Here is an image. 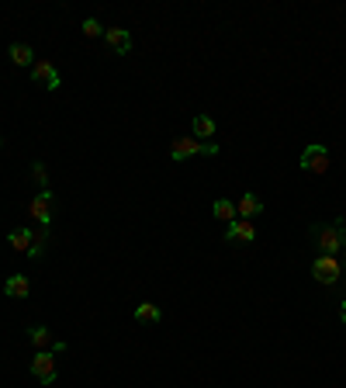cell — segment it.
Listing matches in <instances>:
<instances>
[{
  "label": "cell",
  "mask_w": 346,
  "mask_h": 388,
  "mask_svg": "<svg viewBox=\"0 0 346 388\" xmlns=\"http://www.w3.org/2000/svg\"><path fill=\"white\" fill-rule=\"evenodd\" d=\"M311 277H315L318 284H336V281L343 277V264H339V257H325V253H318V257L311 260Z\"/></svg>",
  "instance_id": "obj_3"
},
{
  "label": "cell",
  "mask_w": 346,
  "mask_h": 388,
  "mask_svg": "<svg viewBox=\"0 0 346 388\" xmlns=\"http://www.w3.org/2000/svg\"><path fill=\"white\" fill-rule=\"evenodd\" d=\"M260 212H263V201H260L253 191H246V194L236 201V215H239V219H249V222H256V215H260Z\"/></svg>",
  "instance_id": "obj_9"
},
{
  "label": "cell",
  "mask_w": 346,
  "mask_h": 388,
  "mask_svg": "<svg viewBox=\"0 0 346 388\" xmlns=\"http://www.w3.org/2000/svg\"><path fill=\"white\" fill-rule=\"evenodd\" d=\"M4 295H8V298H28V295H32V281H28L25 274H11V277L4 281Z\"/></svg>",
  "instance_id": "obj_11"
},
{
  "label": "cell",
  "mask_w": 346,
  "mask_h": 388,
  "mask_svg": "<svg viewBox=\"0 0 346 388\" xmlns=\"http://www.w3.org/2000/svg\"><path fill=\"white\" fill-rule=\"evenodd\" d=\"M301 170H308V174H325V170H329V149H325L322 142L305 146V153H301Z\"/></svg>",
  "instance_id": "obj_5"
},
{
  "label": "cell",
  "mask_w": 346,
  "mask_h": 388,
  "mask_svg": "<svg viewBox=\"0 0 346 388\" xmlns=\"http://www.w3.org/2000/svg\"><path fill=\"white\" fill-rule=\"evenodd\" d=\"M80 28H84V35H87V39H97V35H104V28H101V21H97V18H87Z\"/></svg>",
  "instance_id": "obj_20"
},
{
  "label": "cell",
  "mask_w": 346,
  "mask_h": 388,
  "mask_svg": "<svg viewBox=\"0 0 346 388\" xmlns=\"http://www.w3.org/2000/svg\"><path fill=\"white\" fill-rule=\"evenodd\" d=\"M56 357H59V353H52V350H39L35 360H32V378L42 381V385H52L56 374H59V360H56Z\"/></svg>",
  "instance_id": "obj_4"
},
{
  "label": "cell",
  "mask_w": 346,
  "mask_h": 388,
  "mask_svg": "<svg viewBox=\"0 0 346 388\" xmlns=\"http://www.w3.org/2000/svg\"><path fill=\"white\" fill-rule=\"evenodd\" d=\"M339 236H343V246H346V222H339Z\"/></svg>",
  "instance_id": "obj_22"
},
{
  "label": "cell",
  "mask_w": 346,
  "mask_h": 388,
  "mask_svg": "<svg viewBox=\"0 0 346 388\" xmlns=\"http://www.w3.org/2000/svg\"><path fill=\"white\" fill-rule=\"evenodd\" d=\"M160 319H163L160 305H153V302H142V305H135V322H160Z\"/></svg>",
  "instance_id": "obj_17"
},
{
  "label": "cell",
  "mask_w": 346,
  "mask_h": 388,
  "mask_svg": "<svg viewBox=\"0 0 346 388\" xmlns=\"http://www.w3.org/2000/svg\"><path fill=\"white\" fill-rule=\"evenodd\" d=\"M32 80L39 84V87H46V91H56L63 80H59V70L49 63V59H35V66H32Z\"/></svg>",
  "instance_id": "obj_6"
},
{
  "label": "cell",
  "mask_w": 346,
  "mask_h": 388,
  "mask_svg": "<svg viewBox=\"0 0 346 388\" xmlns=\"http://www.w3.org/2000/svg\"><path fill=\"white\" fill-rule=\"evenodd\" d=\"M211 212H215V219H218V222H229V225L239 219V215H236V205H232L229 198H218V201L211 205Z\"/></svg>",
  "instance_id": "obj_16"
},
{
  "label": "cell",
  "mask_w": 346,
  "mask_h": 388,
  "mask_svg": "<svg viewBox=\"0 0 346 388\" xmlns=\"http://www.w3.org/2000/svg\"><path fill=\"white\" fill-rule=\"evenodd\" d=\"M225 243H256V222L236 219V222L225 229Z\"/></svg>",
  "instance_id": "obj_8"
},
{
  "label": "cell",
  "mask_w": 346,
  "mask_h": 388,
  "mask_svg": "<svg viewBox=\"0 0 346 388\" xmlns=\"http://www.w3.org/2000/svg\"><path fill=\"white\" fill-rule=\"evenodd\" d=\"M104 42H108V49H115L118 56H125V53L132 49V35H128L125 28H104Z\"/></svg>",
  "instance_id": "obj_10"
},
{
  "label": "cell",
  "mask_w": 346,
  "mask_h": 388,
  "mask_svg": "<svg viewBox=\"0 0 346 388\" xmlns=\"http://www.w3.org/2000/svg\"><path fill=\"white\" fill-rule=\"evenodd\" d=\"M218 132V125H215V118H208V115H194V139H211Z\"/></svg>",
  "instance_id": "obj_15"
},
{
  "label": "cell",
  "mask_w": 346,
  "mask_h": 388,
  "mask_svg": "<svg viewBox=\"0 0 346 388\" xmlns=\"http://www.w3.org/2000/svg\"><path fill=\"white\" fill-rule=\"evenodd\" d=\"M28 212H32V219H35L42 229H49V225H52V191H39L35 201L28 205Z\"/></svg>",
  "instance_id": "obj_7"
},
{
  "label": "cell",
  "mask_w": 346,
  "mask_h": 388,
  "mask_svg": "<svg viewBox=\"0 0 346 388\" xmlns=\"http://www.w3.org/2000/svg\"><path fill=\"white\" fill-rule=\"evenodd\" d=\"M218 142H201L194 136H184V139H173L170 146V156L173 160H187V156H218Z\"/></svg>",
  "instance_id": "obj_2"
},
{
  "label": "cell",
  "mask_w": 346,
  "mask_h": 388,
  "mask_svg": "<svg viewBox=\"0 0 346 388\" xmlns=\"http://www.w3.org/2000/svg\"><path fill=\"white\" fill-rule=\"evenodd\" d=\"M46 243H49V232L39 225V232L32 236V250H28V257H32V260H39V257L46 253Z\"/></svg>",
  "instance_id": "obj_18"
},
{
  "label": "cell",
  "mask_w": 346,
  "mask_h": 388,
  "mask_svg": "<svg viewBox=\"0 0 346 388\" xmlns=\"http://www.w3.org/2000/svg\"><path fill=\"white\" fill-rule=\"evenodd\" d=\"M32 236H35V229H28V225H21V229H15L8 239H11V246L18 250V253H25L28 257V250H32Z\"/></svg>",
  "instance_id": "obj_13"
},
{
  "label": "cell",
  "mask_w": 346,
  "mask_h": 388,
  "mask_svg": "<svg viewBox=\"0 0 346 388\" xmlns=\"http://www.w3.org/2000/svg\"><path fill=\"white\" fill-rule=\"evenodd\" d=\"M339 319H343V326H346V302H339Z\"/></svg>",
  "instance_id": "obj_21"
},
{
  "label": "cell",
  "mask_w": 346,
  "mask_h": 388,
  "mask_svg": "<svg viewBox=\"0 0 346 388\" xmlns=\"http://www.w3.org/2000/svg\"><path fill=\"white\" fill-rule=\"evenodd\" d=\"M0 146H4V139H0Z\"/></svg>",
  "instance_id": "obj_23"
},
{
  "label": "cell",
  "mask_w": 346,
  "mask_h": 388,
  "mask_svg": "<svg viewBox=\"0 0 346 388\" xmlns=\"http://www.w3.org/2000/svg\"><path fill=\"white\" fill-rule=\"evenodd\" d=\"M8 56H11L15 66H35V53H32V46H25V42H15V46L8 49Z\"/></svg>",
  "instance_id": "obj_12"
},
{
  "label": "cell",
  "mask_w": 346,
  "mask_h": 388,
  "mask_svg": "<svg viewBox=\"0 0 346 388\" xmlns=\"http://www.w3.org/2000/svg\"><path fill=\"white\" fill-rule=\"evenodd\" d=\"M28 340H32V347H39V350H52V347H56V340H52V333H49L46 326H28Z\"/></svg>",
  "instance_id": "obj_14"
},
{
  "label": "cell",
  "mask_w": 346,
  "mask_h": 388,
  "mask_svg": "<svg viewBox=\"0 0 346 388\" xmlns=\"http://www.w3.org/2000/svg\"><path fill=\"white\" fill-rule=\"evenodd\" d=\"M339 222H343V219H336V222H322V225H311V239H315V250H318V253H325V257H339V250H343Z\"/></svg>",
  "instance_id": "obj_1"
},
{
  "label": "cell",
  "mask_w": 346,
  "mask_h": 388,
  "mask_svg": "<svg viewBox=\"0 0 346 388\" xmlns=\"http://www.w3.org/2000/svg\"><path fill=\"white\" fill-rule=\"evenodd\" d=\"M32 181H35L42 191H49V170H46V163H42V160H35V163H32Z\"/></svg>",
  "instance_id": "obj_19"
}]
</instances>
